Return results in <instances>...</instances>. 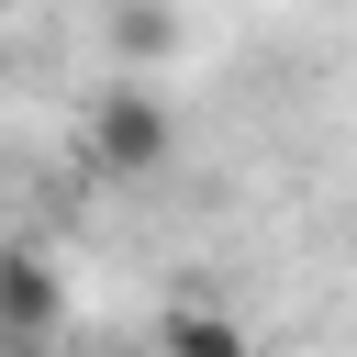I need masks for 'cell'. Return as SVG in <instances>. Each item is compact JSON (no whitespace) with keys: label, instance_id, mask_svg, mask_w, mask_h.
<instances>
[{"label":"cell","instance_id":"obj_2","mask_svg":"<svg viewBox=\"0 0 357 357\" xmlns=\"http://www.w3.org/2000/svg\"><path fill=\"white\" fill-rule=\"evenodd\" d=\"M56 312H67L56 268H45L33 245H11V257H0V346H56Z\"/></svg>","mask_w":357,"mask_h":357},{"label":"cell","instance_id":"obj_3","mask_svg":"<svg viewBox=\"0 0 357 357\" xmlns=\"http://www.w3.org/2000/svg\"><path fill=\"white\" fill-rule=\"evenodd\" d=\"M156 346H167V357H257V335H245L223 301H167Z\"/></svg>","mask_w":357,"mask_h":357},{"label":"cell","instance_id":"obj_4","mask_svg":"<svg viewBox=\"0 0 357 357\" xmlns=\"http://www.w3.org/2000/svg\"><path fill=\"white\" fill-rule=\"evenodd\" d=\"M123 45H134V56H167L178 22H167V11H123Z\"/></svg>","mask_w":357,"mask_h":357},{"label":"cell","instance_id":"obj_5","mask_svg":"<svg viewBox=\"0 0 357 357\" xmlns=\"http://www.w3.org/2000/svg\"><path fill=\"white\" fill-rule=\"evenodd\" d=\"M0 357H56V346H0Z\"/></svg>","mask_w":357,"mask_h":357},{"label":"cell","instance_id":"obj_1","mask_svg":"<svg viewBox=\"0 0 357 357\" xmlns=\"http://www.w3.org/2000/svg\"><path fill=\"white\" fill-rule=\"evenodd\" d=\"M167 156H178V112H167L145 78L89 89V167H100V178H156Z\"/></svg>","mask_w":357,"mask_h":357}]
</instances>
